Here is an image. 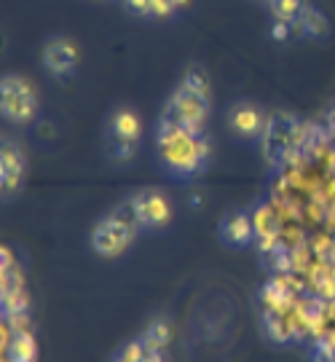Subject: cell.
<instances>
[{"instance_id":"7c38bea8","label":"cell","mask_w":335,"mask_h":362,"mask_svg":"<svg viewBox=\"0 0 335 362\" xmlns=\"http://www.w3.org/2000/svg\"><path fill=\"white\" fill-rule=\"evenodd\" d=\"M293 298H295V290L290 285V276H274L260 290V300L266 309H287L295 303Z\"/></svg>"},{"instance_id":"44dd1931","label":"cell","mask_w":335,"mask_h":362,"mask_svg":"<svg viewBox=\"0 0 335 362\" xmlns=\"http://www.w3.org/2000/svg\"><path fill=\"white\" fill-rule=\"evenodd\" d=\"M137 153V143L131 140H121V137H110V156L116 161H129Z\"/></svg>"},{"instance_id":"8fae6325","label":"cell","mask_w":335,"mask_h":362,"mask_svg":"<svg viewBox=\"0 0 335 362\" xmlns=\"http://www.w3.org/2000/svg\"><path fill=\"white\" fill-rule=\"evenodd\" d=\"M220 236L223 242L231 247H249L255 245V226H252V215L247 212H231L220 223Z\"/></svg>"},{"instance_id":"9a60e30c","label":"cell","mask_w":335,"mask_h":362,"mask_svg":"<svg viewBox=\"0 0 335 362\" xmlns=\"http://www.w3.org/2000/svg\"><path fill=\"white\" fill-rule=\"evenodd\" d=\"M274 22H287V25H298L300 16L306 13L311 3L309 0H266Z\"/></svg>"},{"instance_id":"3957f363","label":"cell","mask_w":335,"mask_h":362,"mask_svg":"<svg viewBox=\"0 0 335 362\" xmlns=\"http://www.w3.org/2000/svg\"><path fill=\"white\" fill-rule=\"evenodd\" d=\"M206 118H209V94L188 89L185 83L175 89L167 107L161 110V121L177 124L191 132H199V134L206 129Z\"/></svg>"},{"instance_id":"2e32d148","label":"cell","mask_w":335,"mask_h":362,"mask_svg":"<svg viewBox=\"0 0 335 362\" xmlns=\"http://www.w3.org/2000/svg\"><path fill=\"white\" fill-rule=\"evenodd\" d=\"M295 33L298 35H306V38H322L330 33V25H327V16H324L319 8H314L309 6L306 13L300 16V22L295 25Z\"/></svg>"},{"instance_id":"277c9868","label":"cell","mask_w":335,"mask_h":362,"mask_svg":"<svg viewBox=\"0 0 335 362\" xmlns=\"http://www.w3.org/2000/svg\"><path fill=\"white\" fill-rule=\"evenodd\" d=\"M0 110L6 121L11 124H30L38 116V94L33 89V83L22 76H8L0 81Z\"/></svg>"},{"instance_id":"5b68a950","label":"cell","mask_w":335,"mask_h":362,"mask_svg":"<svg viewBox=\"0 0 335 362\" xmlns=\"http://www.w3.org/2000/svg\"><path fill=\"white\" fill-rule=\"evenodd\" d=\"M137 233L140 231H134L129 223H124L116 212H110L102 220H97V226L91 231V247L100 258H118L129 250Z\"/></svg>"},{"instance_id":"ba28073f","label":"cell","mask_w":335,"mask_h":362,"mask_svg":"<svg viewBox=\"0 0 335 362\" xmlns=\"http://www.w3.org/2000/svg\"><path fill=\"white\" fill-rule=\"evenodd\" d=\"M43 65L46 70L57 78H67L76 73L78 67V49L73 40L67 38H54L46 43L43 49Z\"/></svg>"},{"instance_id":"ac0fdd59","label":"cell","mask_w":335,"mask_h":362,"mask_svg":"<svg viewBox=\"0 0 335 362\" xmlns=\"http://www.w3.org/2000/svg\"><path fill=\"white\" fill-rule=\"evenodd\" d=\"M169 336H172L169 325L164 322V320H155V322L148 325V330L142 333V344L151 351H164V346L169 344Z\"/></svg>"},{"instance_id":"d6986e66","label":"cell","mask_w":335,"mask_h":362,"mask_svg":"<svg viewBox=\"0 0 335 362\" xmlns=\"http://www.w3.org/2000/svg\"><path fill=\"white\" fill-rule=\"evenodd\" d=\"M191 0H151L148 6V16L151 19H167V16H175V13L185 8Z\"/></svg>"},{"instance_id":"52a82bcc","label":"cell","mask_w":335,"mask_h":362,"mask_svg":"<svg viewBox=\"0 0 335 362\" xmlns=\"http://www.w3.org/2000/svg\"><path fill=\"white\" fill-rule=\"evenodd\" d=\"M27 161L22 148L13 143L11 137H3L0 145V191L3 199H13L19 194V188L25 185Z\"/></svg>"},{"instance_id":"ffe728a7","label":"cell","mask_w":335,"mask_h":362,"mask_svg":"<svg viewBox=\"0 0 335 362\" xmlns=\"http://www.w3.org/2000/svg\"><path fill=\"white\" fill-rule=\"evenodd\" d=\"M180 83H185L188 89H194V91L209 94V76H206L204 67H199V65H191V67H188V70H185V76H182Z\"/></svg>"},{"instance_id":"30bf717a","label":"cell","mask_w":335,"mask_h":362,"mask_svg":"<svg viewBox=\"0 0 335 362\" xmlns=\"http://www.w3.org/2000/svg\"><path fill=\"white\" fill-rule=\"evenodd\" d=\"M266 118L263 116V110H260L258 105L252 103H236L228 110V127L233 129V134H239V137H247V140H255L263 129H266Z\"/></svg>"},{"instance_id":"4fadbf2b","label":"cell","mask_w":335,"mask_h":362,"mask_svg":"<svg viewBox=\"0 0 335 362\" xmlns=\"http://www.w3.org/2000/svg\"><path fill=\"white\" fill-rule=\"evenodd\" d=\"M110 137L140 143L142 118L137 116V110H131V107H118V110H113V116H110Z\"/></svg>"},{"instance_id":"e0dca14e","label":"cell","mask_w":335,"mask_h":362,"mask_svg":"<svg viewBox=\"0 0 335 362\" xmlns=\"http://www.w3.org/2000/svg\"><path fill=\"white\" fill-rule=\"evenodd\" d=\"M0 311H3V317L30 314V296H27L25 287H16V290L0 293Z\"/></svg>"},{"instance_id":"9c48e42d","label":"cell","mask_w":335,"mask_h":362,"mask_svg":"<svg viewBox=\"0 0 335 362\" xmlns=\"http://www.w3.org/2000/svg\"><path fill=\"white\" fill-rule=\"evenodd\" d=\"M252 226H255V242H258V250L263 255H271L274 250L282 247V223H279V215L274 212V207L269 204H260L252 212Z\"/></svg>"},{"instance_id":"5bb4252c","label":"cell","mask_w":335,"mask_h":362,"mask_svg":"<svg viewBox=\"0 0 335 362\" xmlns=\"http://www.w3.org/2000/svg\"><path fill=\"white\" fill-rule=\"evenodd\" d=\"M3 357H8L11 362H35L38 360L35 336H33L30 330L13 333V338L8 341V346H3Z\"/></svg>"},{"instance_id":"7402d4cb","label":"cell","mask_w":335,"mask_h":362,"mask_svg":"<svg viewBox=\"0 0 335 362\" xmlns=\"http://www.w3.org/2000/svg\"><path fill=\"white\" fill-rule=\"evenodd\" d=\"M293 35H295V25H287V22H274L271 25V38L279 40V43H287Z\"/></svg>"},{"instance_id":"8992f818","label":"cell","mask_w":335,"mask_h":362,"mask_svg":"<svg viewBox=\"0 0 335 362\" xmlns=\"http://www.w3.org/2000/svg\"><path fill=\"white\" fill-rule=\"evenodd\" d=\"M137 218L142 223V231H153V228H164L172 220V204L164 191L158 188H142L129 199Z\"/></svg>"},{"instance_id":"7a4b0ae2","label":"cell","mask_w":335,"mask_h":362,"mask_svg":"<svg viewBox=\"0 0 335 362\" xmlns=\"http://www.w3.org/2000/svg\"><path fill=\"white\" fill-rule=\"evenodd\" d=\"M300 134L303 127L290 110H274L266 118V129L260 134V148H263V158L271 167H282L284 161L298 151L300 145Z\"/></svg>"},{"instance_id":"6da1fadb","label":"cell","mask_w":335,"mask_h":362,"mask_svg":"<svg viewBox=\"0 0 335 362\" xmlns=\"http://www.w3.org/2000/svg\"><path fill=\"white\" fill-rule=\"evenodd\" d=\"M155 151L161 156L164 167L180 177H196L201 175L209 164L212 156V145L201 132H191L169 121H158L155 129Z\"/></svg>"}]
</instances>
